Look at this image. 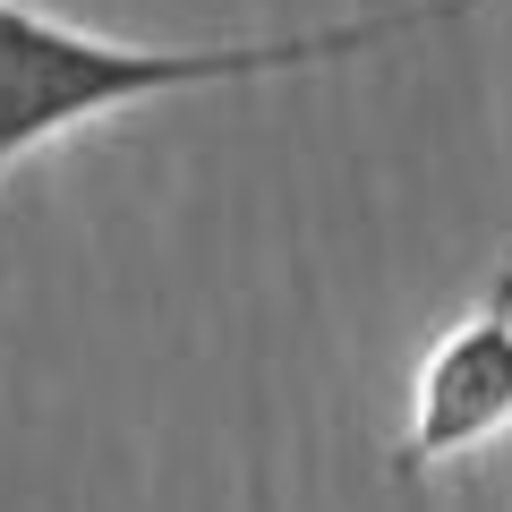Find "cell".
<instances>
[{
    "label": "cell",
    "mask_w": 512,
    "mask_h": 512,
    "mask_svg": "<svg viewBox=\"0 0 512 512\" xmlns=\"http://www.w3.org/2000/svg\"><path fill=\"white\" fill-rule=\"evenodd\" d=\"M478 299H504V308H512V265H495V282H487Z\"/></svg>",
    "instance_id": "cell-3"
},
{
    "label": "cell",
    "mask_w": 512,
    "mask_h": 512,
    "mask_svg": "<svg viewBox=\"0 0 512 512\" xmlns=\"http://www.w3.org/2000/svg\"><path fill=\"white\" fill-rule=\"evenodd\" d=\"M478 9V0H419V9H384V18H342L308 26V35H256V43H111L86 26H60L26 0H0V171H18L69 128H94L128 103L188 86H248V77L282 69H325V60H359L376 43H402L419 26H444Z\"/></svg>",
    "instance_id": "cell-1"
},
{
    "label": "cell",
    "mask_w": 512,
    "mask_h": 512,
    "mask_svg": "<svg viewBox=\"0 0 512 512\" xmlns=\"http://www.w3.org/2000/svg\"><path fill=\"white\" fill-rule=\"evenodd\" d=\"M504 436H512V308L504 299H478L470 316H453L427 342L419 376H410L393 470L427 478V470H453V461L487 453Z\"/></svg>",
    "instance_id": "cell-2"
}]
</instances>
